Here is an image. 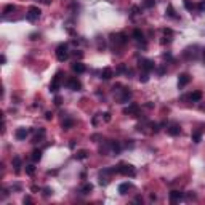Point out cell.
Returning <instances> with one entry per match:
<instances>
[{"instance_id":"ffe728a7","label":"cell","mask_w":205,"mask_h":205,"mask_svg":"<svg viewBox=\"0 0 205 205\" xmlns=\"http://www.w3.org/2000/svg\"><path fill=\"white\" fill-rule=\"evenodd\" d=\"M13 167H15V172H16V173H20V170H21V159H20L18 155L13 159Z\"/></svg>"},{"instance_id":"30bf717a","label":"cell","mask_w":205,"mask_h":205,"mask_svg":"<svg viewBox=\"0 0 205 205\" xmlns=\"http://www.w3.org/2000/svg\"><path fill=\"white\" fill-rule=\"evenodd\" d=\"M167 132H168V135H172V136H178L181 133V128H180L178 124H172L168 128H167Z\"/></svg>"},{"instance_id":"7402d4cb","label":"cell","mask_w":205,"mask_h":205,"mask_svg":"<svg viewBox=\"0 0 205 205\" xmlns=\"http://www.w3.org/2000/svg\"><path fill=\"white\" fill-rule=\"evenodd\" d=\"M74 124H76V122H74L72 119H66V120L63 122V128H64V130H69V128L74 127Z\"/></svg>"},{"instance_id":"8d00e7d4","label":"cell","mask_w":205,"mask_h":205,"mask_svg":"<svg viewBox=\"0 0 205 205\" xmlns=\"http://www.w3.org/2000/svg\"><path fill=\"white\" fill-rule=\"evenodd\" d=\"M74 56H79V58H82V53H80V51H79V53H77V51H74Z\"/></svg>"},{"instance_id":"836d02e7","label":"cell","mask_w":205,"mask_h":205,"mask_svg":"<svg viewBox=\"0 0 205 205\" xmlns=\"http://www.w3.org/2000/svg\"><path fill=\"white\" fill-rule=\"evenodd\" d=\"M164 34L165 35H172L173 32H172V29H164Z\"/></svg>"},{"instance_id":"9c48e42d","label":"cell","mask_w":205,"mask_h":205,"mask_svg":"<svg viewBox=\"0 0 205 205\" xmlns=\"http://www.w3.org/2000/svg\"><path fill=\"white\" fill-rule=\"evenodd\" d=\"M27 135H29V130H26V128H18L16 132H15V136H16V139H20V141L26 139V138H27Z\"/></svg>"},{"instance_id":"2e32d148","label":"cell","mask_w":205,"mask_h":205,"mask_svg":"<svg viewBox=\"0 0 205 205\" xmlns=\"http://www.w3.org/2000/svg\"><path fill=\"white\" fill-rule=\"evenodd\" d=\"M74 157H76L77 160H83V159H87V157H88V152L85 151V149H80V151L76 152V155H74Z\"/></svg>"},{"instance_id":"1f68e13d","label":"cell","mask_w":205,"mask_h":205,"mask_svg":"<svg viewBox=\"0 0 205 205\" xmlns=\"http://www.w3.org/2000/svg\"><path fill=\"white\" fill-rule=\"evenodd\" d=\"M55 104H56V106H59V104H61V98H59V96L55 98Z\"/></svg>"},{"instance_id":"5b68a950","label":"cell","mask_w":205,"mask_h":205,"mask_svg":"<svg viewBox=\"0 0 205 205\" xmlns=\"http://www.w3.org/2000/svg\"><path fill=\"white\" fill-rule=\"evenodd\" d=\"M66 87L71 88V90H74V91H79L82 88V83H80V80L77 77H71V79L66 80Z\"/></svg>"},{"instance_id":"e0dca14e","label":"cell","mask_w":205,"mask_h":205,"mask_svg":"<svg viewBox=\"0 0 205 205\" xmlns=\"http://www.w3.org/2000/svg\"><path fill=\"white\" fill-rule=\"evenodd\" d=\"M128 189H132V184H130V183H122V184L119 186V192L122 194V195H124V194H127V192H128Z\"/></svg>"},{"instance_id":"5bb4252c","label":"cell","mask_w":205,"mask_h":205,"mask_svg":"<svg viewBox=\"0 0 205 205\" xmlns=\"http://www.w3.org/2000/svg\"><path fill=\"white\" fill-rule=\"evenodd\" d=\"M101 79H104V80H111V79H112V69H111V68H104V69H102Z\"/></svg>"},{"instance_id":"ac0fdd59","label":"cell","mask_w":205,"mask_h":205,"mask_svg":"<svg viewBox=\"0 0 205 205\" xmlns=\"http://www.w3.org/2000/svg\"><path fill=\"white\" fill-rule=\"evenodd\" d=\"M133 37H135L136 42H143V43H144V35H143V32L139 31V29H135V31H133Z\"/></svg>"},{"instance_id":"f1b7e54d","label":"cell","mask_w":205,"mask_h":205,"mask_svg":"<svg viewBox=\"0 0 205 205\" xmlns=\"http://www.w3.org/2000/svg\"><path fill=\"white\" fill-rule=\"evenodd\" d=\"M144 7L146 8H152L154 7V0H144Z\"/></svg>"},{"instance_id":"3957f363","label":"cell","mask_w":205,"mask_h":205,"mask_svg":"<svg viewBox=\"0 0 205 205\" xmlns=\"http://www.w3.org/2000/svg\"><path fill=\"white\" fill-rule=\"evenodd\" d=\"M56 58H58V61H66L68 58H69V51H68V45L66 43H61L58 48H56Z\"/></svg>"},{"instance_id":"9a60e30c","label":"cell","mask_w":205,"mask_h":205,"mask_svg":"<svg viewBox=\"0 0 205 205\" xmlns=\"http://www.w3.org/2000/svg\"><path fill=\"white\" fill-rule=\"evenodd\" d=\"M183 99H191V101H200V99H202V93H200V91H194V93H191L189 96H184Z\"/></svg>"},{"instance_id":"8992f818","label":"cell","mask_w":205,"mask_h":205,"mask_svg":"<svg viewBox=\"0 0 205 205\" xmlns=\"http://www.w3.org/2000/svg\"><path fill=\"white\" fill-rule=\"evenodd\" d=\"M61 77H63V72H56V74H55V77L51 79V83H50V90L51 91H56L61 87Z\"/></svg>"},{"instance_id":"e575fe53","label":"cell","mask_w":205,"mask_h":205,"mask_svg":"<svg viewBox=\"0 0 205 205\" xmlns=\"http://www.w3.org/2000/svg\"><path fill=\"white\" fill-rule=\"evenodd\" d=\"M199 10H200V11H203V10H205V2L199 3Z\"/></svg>"},{"instance_id":"d6a6232c","label":"cell","mask_w":205,"mask_h":205,"mask_svg":"<svg viewBox=\"0 0 205 205\" xmlns=\"http://www.w3.org/2000/svg\"><path fill=\"white\" fill-rule=\"evenodd\" d=\"M104 120H106V122H111V114H109V112L104 114Z\"/></svg>"},{"instance_id":"d6986e66","label":"cell","mask_w":205,"mask_h":205,"mask_svg":"<svg viewBox=\"0 0 205 205\" xmlns=\"http://www.w3.org/2000/svg\"><path fill=\"white\" fill-rule=\"evenodd\" d=\"M31 157H32V160H34V162H39V160L42 159V151H40V149H34Z\"/></svg>"},{"instance_id":"603a6c76","label":"cell","mask_w":205,"mask_h":205,"mask_svg":"<svg viewBox=\"0 0 205 205\" xmlns=\"http://www.w3.org/2000/svg\"><path fill=\"white\" fill-rule=\"evenodd\" d=\"M91 191H93V184L91 183H85V184L82 186V192L83 194H90Z\"/></svg>"},{"instance_id":"f546056e","label":"cell","mask_w":205,"mask_h":205,"mask_svg":"<svg viewBox=\"0 0 205 205\" xmlns=\"http://www.w3.org/2000/svg\"><path fill=\"white\" fill-rule=\"evenodd\" d=\"M147 74H149V72H143V76L139 77V80H141V82H147V80H149V76H147Z\"/></svg>"},{"instance_id":"74e56055","label":"cell","mask_w":205,"mask_h":205,"mask_svg":"<svg viewBox=\"0 0 205 205\" xmlns=\"http://www.w3.org/2000/svg\"><path fill=\"white\" fill-rule=\"evenodd\" d=\"M203 58H205V50H203Z\"/></svg>"},{"instance_id":"7a4b0ae2","label":"cell","mask_w":205,"mask_h":205,"mask_svg":"<svg viewBox=\"0 0 205 205\" xmlns=\"http://www.w3.org/2000/svg\"><path fill=\"white\" fill-rule=\"evenodd\" d=\"M111 42H112V45L117 48V46H124L128 42V39H127L125 34H112L111 35Z\"/></svg>"},{"instance_id":"4fadbf2b","label":"cell","mask_w":205,"mask_h":205,"mask_svg":"<svg viewBox=\"0 0 205 205\" xmlns=\"http://www.w3.org/2000/svg\"><path fill=\"white\" fill-rule=\"evenodd\" d=\"M183 199V192L181 191H172L170 192V200L172 202H180Z\"/></svg>"},{"instance_id":"44dd1931","label":"cell","mask_w":205,"mask_h":205,"mask_svg":"<svg viewBox=\"0 0 205 205\" xmlns=\"http://www.w3.org/2000/svg\"><path fill=\"white\" fill-rule=\"evenodd\" d=\"M43 138H45V130H43V128H40V130H39V133H37V135H35V138H34V143H40Z\"/></svg>"},{"instance_id":"8fae6325","label":"cell","mask_w":205,"mask_h":205,"mask_svg":"<svg viewBox=\"0 0 205 205\" xmlns=\"http://www.w3.org/2000/svg\"><path fill=\"white\" fill-rule=\"evenodd\" d=\"M139 111V106L138 104H130L128 107L124 109V114H128V116H136Z\"/></svg>"},{"instance_id":"4dcf8cb0","label":"cell","mask_w":205,"mask_h":205,"mask_svg":"<svg viewBox=\"0 0 205 205\" xmlns=\"http://www.w3.org/2000/svg\"><path fill=\"white\" fill-rule=\"evenodd\" d=\"M45 119H46V120H51V119H53V114H51V112H46V114H45Z\"/></svg>"},{"instance_id":"277c9868","label":"cell","mask_w":205,"mask_h":205,"mask_svg":"<svg viewBox=\"0 0 205 205\" xmlns=\"http://www.w3.org/2000/svg\"><path fill=\"white\" fill-rule=\"evenodd\" d=\"M40 13H42V11H40V8H39V7H31L29 10H27L26 18H27L29 21H37V20L40 18Z\"/></svg>"},{"instance_id":"484cf974","label":"cell","mask_w":205,"mask_h":205,"mask_svg":"<svg viewBox=\"0 0 205 205\" xmlns=\"http://www.w3.org/2000/svg\"><path fill=\"white\" fill-rule=\"evenodd\" d=\"M26 173L29 175V176H32L35 173V167L34 165H26Z\"/></svg>"},{"instance_id":"6da1fadb","label":"cell","mask_w":205,"mask_h":205,"mask_svg":"<svg viewBox=\"0 0 205 205\" xmlns=\"http://www.w3.org/2000/svg\"><path fill=\"white\" fill-rule=\"evenodd\" d=\"M117 172L122 173V175H125V176H135L136 175L135 167L130 165V164H119L117 165Z\"/></svg>"},{"instance_id":"d590c367","label":"cell","mask_w":205,"mask_h":205,"mask_svg":"<svg viewBox=\"0 0 205 205\" xmlns=\"http://www.w3.org/2000/svg\"><path fill=\"white\" fill-rule=\"evenodd\" d=\"M23 202H24V203H31L32 200H31V197H24V199H23Z\"/></svg>"},{"instance_id":"7c38bea8","label":"cell","mask_w":205,"mask_h":205,"mask_svg":"<svg viewBox=\"0 0 205 205\" xmlns=\"http://www.w3.org/2000/svg\"><path fill=\"white\" fill-rule=\"evenodd\" d=\"M72 71L76 72V74H83V72L87 71V68H85V64H82V63L79 61V63H74V64H72Z\"/></svg>"},{"instance_id":"d4e9b609","label":"cell","mask_w":205,"mask_h":205,"mask_svg":"<svg viewBox=\"0 0 205 205\" xmlns=\"http://www.w3.org/2000/svg\"><path fill=\"white\" fill-rule=\"evenodd\" d=\"M184 7H186V10H189V11H192L195 8V5L191 2V0H184Z\"/></svg>"},{"instance_id":"cb8c5ba5","label":"cell","mask_w":205,"mask_h":205,"mask_svg":"<svg viewBox=\"0 0 205 205\" xmlns=\"http://www.w3.org/2000/svg\"><path fill=\"white\" fill-rule=\"evenodd\" d=\"M200 139H202V132L200 130H197V132L192 133V141L194 143H200Z\"/></svg>"},{"instance_id":"ba28073f","label":"cell","mask_w":205,"mask_h":205,"mask_svg":"<svg viewBox=\"0 0 205 205\" xmlns=\"http://www.w3.org/2000/svg\"><path fill=\"white\" fill-rule=\"evenodd\" d=\"M191 82V77H189V74H180V77H178V88H184L188 83Z\"/></svg>"},{"instance_id":"4316f807","label":"cell","mask_w":205,"mask_h":205,"mask_svg":"<svg viewBox=\"0 0 205 205\" xmlns=\"http://www.w3.org/2000/svg\"><path fill=\"white\" fill-rule=\"evenodd\" d=\"M15 10H16L15 5H7L5 10H3V15H8V13H11V11H15Z\"/></svg>"},{"instance_id":"83f0119b","label":"cell","mask_w":205,"mask_h":205,"mask_svg":"<svg viewBox=\"0 0 205 205\" xmlns=\"http://www.w3.org/2000/svg\"><path fill=\"white\" fill-rule=\"evenodd\" d=\"M167 15H168L170 18H176L175 10H173V7H172V5H168V8H167Z\"/></svg>"},{"instance_id":"52a82bcc","label":"cell","mask_w":205,"mask_h":205,"mask_svg":"<svg viewBox=\"0 0 205 205\" xmlns=\"http://www.w3.org/2000/svg\"><path fill=\"white\" fill-rule=\"evenodd\" d=\"M139 66H141V69H143L144 72H151V71L155 68V64H154V61H151V59L141 58V59H139Z\"/></svg>"}]
</instances>
